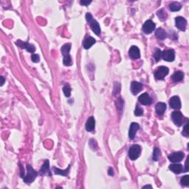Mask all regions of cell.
I'll return each mask as SVG.
<instances>
[{
  "label": "cell",
  "mask_w": 189,
  "mask_h": 189,
  "mask_svg": "<svg viewBox=\"0 0 189 189\" xmlns=\"http://www.w3.org/2000/svg\"><path fill=\"white\" fill-rule=\"evenodd\" d=\"M87 132H92L95 129V120L93 117H90L87 119L86 125H85Z\"/></svg>",
  "instance_id": "e0dca14e"
},
{
  "label": "cell",
  "mask_w": 189,
  "mask_h": 189,
  "mask_svg": "<svg viewBox=\"0 0 189 189\" xmlns=\"http://www.w3.org/2000/svg\"><path fill=\"white\" fill-rule=\"evenodd\" d=\"M63 63L65 66H70L72 64V59H71L70 56H64V59H63Z\"/></svg>",
  "instance_id": "f546056e"
},
{
  "label": "cell",
  "mask_w": 189,
  "mask_h": 189,
  "mask_svg": "<svg viewBox=\"0 0 189 189\" xmlns=\"http://www.w3.org/2000/svg\"><path fill=\"white\" fill-rule=\"evenodd\" d=\"M169 69L168 67H164V66H161V67H158L157 70L155 71L154 77L157 80H163L164 78L169 74Z\"/></svg>",
  "instance_id": "277c9868"
},
{
  "label": "cell",
  "mask_w": 189,
  "mask_h": 189,
  "mask_svg": "<svg viewBox=\"0 0 189 189\" xmlns=\"http://www.w3.org/2000/svg\"><path fill=\"white\" fill-rule=\"evenodd\" d=\"M155 35L157 38L160 40H163L167 37V33L162 28H158L157 30H156L155 31Z\"/></svg>",
  "instance_id": "7402d4cb"
},
{
  "label": "cell",
  "mask_w": 189,
  "mask_h": 189,
  "mask_svg": "<svg viewBox=\"0 0 189 189\" xmlns=\"http://www.w3.org/2000/svg\"><path fill=\"white\" fill-rule=\"evenodd\" d=\"M155 110L158 115H162L164 114L165 111L166 110V104L165 103L159 102L155 106Z\"/></svg>",
  "instance_id": "ac0fdd59"
},
{
  "label": "cell",
  "mask_w": 189,
  "mask_h": 189,
  "mask_svg": "<svg viewBox=\"0 0 189 189\" xmlns=\"http://www.w3.org/2000/svg\"><path fill=\"white\" fill-rule=\"evenodd\" d=\"M184 74L183 72H181V71H177V72H174L172 76V79L173 81L174 82H179L183 79Z\"/></svg>",
  "instance_id": "44dd1931"
},
{
  "label": "cell",
  "mask_w": 189,
  "mask_h": 189,
  "mask_svg": "<svg viewBox=\"0 0 189 189\" xmlns=\"http://www.w3.org/2000/svg\"><path fill=\"white\" fill-rule=\"evenodd\" d=\"M138 101L139 102L143 105H150L152 103V99L150 97V95L146 93L140 95L138 98Z\"/></svg>",
  "instance_id": "8fae6325"
},
{
  "label": "cell",
  "mask_w": 189,
  "mask_h": 189,
  "mask_svg": "<svg viewBox=\"0 0 189 189\" xmlns=\"http://www.w3.org/2000/svg\"><path fill=\"white\" fill-rule=\"evenodd\" d=\"M143 90V84L137 81H133L131 84V91L132 94L137 95Z\"/></svg>",
  "instance_id": "9a60e30c"
},
{
  "label": "cell",
  "mask_w": 189,
  "mask_h": 189,
  "mask_svg": "<svg viewBox=\"0 0 189 189\" xmlns=\"http://www.w3.org/2000/svg\"><path fill=\"white\" fill-rule=\"evenodd\" d=\"M155 27H156V25H155V24L152 22V21L148 20L144 23L142 30H143V31L145 33L149 34V33H152V32L155 30Z\"/></svg>",
  "instance_id": "ba28073f"
},
{
  "label": "cell",
  "mask_w": 189,
  "mask_h": 189,
  "mask_svg": "<svg viewBox=\"0 0 189 189\" xmlns=\"http://www.w3.org/2000/svg\"><path fill=\"white\" fill-rule=\"evenodd\" d=\"M182 8L181 5L179 2H172L170 5H169V9L171 11H173V12H175V11H180Z\"/></svg>",
  "instance_id": "d4e9b609"
},
{
  "label": "cell",
  "mask_w": 189,
  "mask_h": 189,
  "mask_svg": "<svg viewBox=\"0 0 189 189\" xmlns=\"http://www.w3.org/2000/svg\"><path fill=\"white\" fill-rule=\"evenodd\" d=\"M189 134V128H188V123H186L185 127H183V131H182V135H185V137H188Z\"/></svg>",
  "instance_id": "d6a6232c"
},
{
  "label": "cell",
  "mask_w": 189,
  "mask_h": 189,
  "mask_svg": "<svg viewBox=\"0 0 189 189\" xmlns=\"http://www.w3.org/2000/svg\"><path fill=\"white\" fill-rule=\"evenodd\" d=\"M172 118L173 122L174 123L177 127H181L184 121V117L182 115V112H180V111H174L172 112Z\"/></svg>",
  "instance_id": "5b68a950"
},
{
  "label": "cell",
  "mask_w": 189,
  "mask_h": 189,
  "mask_svg": "<svg viewBox=\"0 0 189 189\" xmlns=\"http://www.w3.org/2000/svg\"><path fill=\"white\" fill-rule=\"evenodd\" d=\"M91 2H92L91 1H81L80 2L81 5H84V6L89 5H90Z\"/></svg>",
  "instance_id": "e575fe53"
},
{
  "label": "cell",
  "mask_w": 189,
  "mask_h": 189,
  "mask_svg": "<svg viewBox=\"0 0 189 189\" xmlns=\"http://www.w3.org/2000/svg\"><path fill=\"white\" fill-rule=\"evenodd\" d=\"M169 169L174 174H180L183 172V167L181 164H172L169 166Z\"/></svg>",
  "instance_id": "ffe728a7"
},
{
  "label": "cell",
  "mask_w": 189,
  "mask_h": 189,
  "mask_svg": "<svg viewBox=\"0 0 189 189\" xmlns=\"http://www.w3.org/2000/svg\"><path fill=\"white\" fill-rule=\"evenodd\" d=\"M86 19L87 22L90 24L92 30H93L96 35H100V33H101V27H100L98 22L93 19L92 14H90V13H87L86 14Z\"/></svg>",
  "instance_id": "6da1fadb"
},
{
  "label": "cell",
  "mask_w": 189,
  "mask_h": 189,
  "mask_svg": "<svg viewBox=\"0 0 189 189\" xmlns=\"http://www.w3.org/2000/svg\"><path fill=\"white\" fill-rule=\"evenodd\" d=\"M0 79H1V86H2L3 84H4V83H5V79H4V78H3L2 76H1L0 77Z\"/></svg>",
  "instance_id": "74e56055"
},
{
  "label": "cell",
  "mask_w": 189,
  "mask_h": 189,
  "mask_svg": "<svg viewBox=\"0 0 189 189\" xmlns=\"http://www.w3.org/2000/svg\"><path fill=\"white\" fill-rule=\"evenodd\" d=\"M129 55L132 59H138L140 57V52L137 46H132L129 50Z\"/></svg>",
  "instance_id": "7c38bea8"
},
{
  "label": "cell",
  "mask_w": 189,
  "mask_h": 189,
  "mask_svg": "<svg viewBox=\"0 0 189 189\" xmlns=\"http://www.w3.org/2000/svg\"><path fill=\"white\" fill-rule=\"evenodd\" d=\"M108 174H109V175H110V176L114 175V172H113V169H112V168H109V172H108Z\"/></svg>",
  "instance_id": "8d00e7d4"
},
{
  "label": "cell",
  "mask_w": 189,
  "mask_h": 189,
  "mask_svg": "<svg viewBox=\"0 0 189 189\" xmlns=\"http://www.w3.org/2000/svg\"><path fill=\"white\" fill-rule=\"evenodd\" d=\"M16 44H17V46H19V47L22 48V49H26L29 53H33L35 50L34 45L31 44L30 43L24 42V41H21V40H17V42H16Z\"/></svg>",
  "instance_id": "8992f818"
},
{
  "label": "cell",
  "mask_w": 189,
  "mask_h": 189,
  "mask_svg": "<svg viewBox=\"0 0 189 189\" xmlns=\"http://www.w3.org/2000/svg\"><path fill=\"white\" fill-rule=\"evenodd\" d=\"M71 49V44H66L63 45L61 47V53H62L63 56H69V51Z\"/></svg>",
  "instance_id": "cb8c5ba5"
},
{
  "label": "cell",
  "mask_w": 189,
  "mask_h": 189,
  "mask_svg": "<svg viewBox=\"0 0 189 189\" xmlns=\"http://www.w3.org/2000/svg\"><path fill=\"white\" fill-rule=\"evenodd\" d=\"M95 42L96 41L94 38H93L92 36H87L83 41V46L85 49H90L94 44H95Z\"/></svg>",
  "instance_id": "2e32d148"
},
{
  "label": "cell",
  "mask_w": 189,
  "mask_h": 189,
  "mask_svg": "<svg viewBox=\"0 0 189 189\" xmlns=\"http://www.w3.org/2000/svg\"><path fill=\"white\" fill-rule=\"evenodd\" d=\"M160 156V151L158 148H154V151H153V160L155 161H157L159 159Z\"/></svg>",
  "instance_id": "83f0119b"
},
{
  "label": "cell",
  "mask_w": 189,
  "mask_h": 189,
  "mask_svg": "<svg viewBox=\"0 0 189 189\" xmlns=\"http://www.w3.org/2000/svg\"><path fill=\"white\" fill-rule=\"evenodd\" d=\"M40 174L41 175H44V174L51 175L50 172V162L48 160H46L44 163L43 166H41V169H40Z\"/></svg>",
  "instance_id": "d6986e66"
},
{
  "label": "cell",
  "mask_w": 189,
  "mask_h": 189,
  "mask_svg": "<svg viewBox=\"0 0 189 189\" xmlns=\"http://www.w3.org/2000/svg\"><path fill=\"white\" fill-rule=\"evenodd\" d=\"M63 92H64V95H65L66 97H69L71 93V88L68 86V85H66V86L63 87Z\"/></svg>",
  "instance_id": "4dcf8cb0"
},
{
  "label": "cell",
  "mask_w": 189,
  "mask_h": 189,
  "mask_svg": "<svg viewBox=\"0 0 189 189\" xmlns=\"http://www.w3.org/2000/svg\"><path fill=\"white\" fill-rule=\"evenodd\" d=\"M188 159L189 157H187L186 161H185V172H187L188 171Z\"/></svg>",
  "instance_id": "d590c367"
},
{
  "label": "cell",
  "mask_w": 189,
  "mask_h": 189,
  "mask_svg": "<svg viewBox=\"0 0 189 189\" xmlns=\"http://www.w3.org/2000/svg\"><path fill=\"white\" fill-rule=\"evenodd\" d=\"M69 169H70V166H69L68 168H67V169H65V170H61V169H57V168L56 167H53V170L56 174H60L61 176H67V174H68L69 173Z\"/></svg>",
  "instance_id": "603a6c76"
},
{
  "label": "cell",
  "mask_w": 189,
  "mask_h": 189,
  "mask_svg": "<svg viewBox=\"0 0 189 189\" xmlns=\"http://www.w3.org/2000/svg\"><path fill=\"white\" fill-rule=\"evenodd\" d=\"M37 176L38 173L33 169V167L30 165H27V174L24 177V182L27 184L31 183L35 180Z\"/></svg>",
  "instance_id": "7a4b0ae2"
},
{
  "label": "cell",
  "mask_w": 189,
  "mask_h": 189,
  "mask_svg": "<svg viewBox=\"0 0 189 189\" xmlns=\"http://www.w3.org/2000/svg\"><path fill=\"white\" fill-rule=\"evenodd\" d=\"M152 188V187H151V185H145V186H143V188Z\"/></svg>",
  "instance_id": "f35d334b"
},
{
  "label": "cell",
  "mask_w": 189,
  "mask_h": 189,
  "mask_svg": "<svg viewBox=\"0 0 189 189\" xmlns=\"http://www.w3.org/2000/svg\"><path fill=\"white\" fill-rule=\"evenodd\" d=\"M139 128H140V126H139L138 123H132L129 131V137L131 140L135 138V135H136Z\"/></svg>",
  "instance_id": "5bb4252c"
},
{
  "label": "cell",
  "mask_w": 189,
  "mask_h": 189,
  "mask_svg": "<svg viewBox=\"0 0 189 189\" xmlns=\"http://www.w3.org/2000/svg\"><path fill=\"white\" fill-rule=\"evenodd\" d=\"M157 16L158 17H159V19H160V20L162 21H165L166 19H167V14H166V11H164V9H161L159 11L157 12Z\"/></svg>",
  "instance_id": "484cf974"
},
{
  "label": "cell",
  "mask_w": 189,
  "mask_h": 189,
  "mask_svg": "<svg viewBox=\"0 0 189 189\" xmlns=\"http://www.w3.org/2000/svg\"><path fill=\"white\" fill-rule=\"evenodd\" d=\"M171 107L174 109H180L181 108V101L178 96H173L169 101Z\"/></svg>",
  "instance_id": "4fadbf2b"
},
{
  "label": "cell",
  "mask_w": 189,
  "mask_h": 189,
  "mask_svg": "<svg viewBox=\"0 0 189 189\" xmlns=\"http://www.w3.org/2000/svg\"><path fill=\"white\" fill-rule=\"evenodd\" d=\"M154 58L155 61H156L157 62H158V61L160 60L161 58H162V51L160 49H157L155 53H154Z\"/></svg>",
  "instance_id": "4316f807"
},
{
  "label": "cell",
  "mask_w": 189,
  "mask_h": 189,
  "mask_svg": "<svg viewBox=\"0 0 189 189\" xmlns=\"http://www.w3.org/2000/svg\"><path fill=\"white\" fill-rule=\"evenodd\" d=\"M180 183L182 185L184 186H187L189 185V176L185 175L184 177H182L180 180Z\"/></svg>",
  "instance_id": "f1b7e54d"
},
{
  "label": "cell",
  "mask_w": 189,
  "mask_h": 189,
  "mask_svg": "<svg viewBox=\"0 0 189 189\" xmlns=\"http://www.w3.org/2000/svg\"><path fill=\"white\" fill-rule=\"evenodd\" d=\"M184 157V154L182 151H177L171 154L169 156V160L172 163H178L180 162Z\"/></svg>",
  "instance_id": "30bf717a"
},
{
  "label": "cell",
  "mask_w": 189,
  "mask_h": 189,
  "mask_svg": "<svg viewBox=\"0 0 189 189\" xmlns=\"http://www.w3.org/2000/svg\"><path fill=\"white\" fill-rule=\"evenodd\" d=\"M162 58L166 61H169V62L173 61L174 60V59H175V53H174V50L171 49L162 52Z\"/></svg>",
  "instance_id": "9c48e42d"
},
{
  "label": "cell",
  "mask_w": 189,
  "mask_h": 189,
  "mask_svg": "<svg viewBox=\"0 0 189 189\" xmlns=\"http://www.w3.org/2000/svg\"><path fill=\"white\" fill-rule=\"evenodd\" d=\"M175 24L176 27L179 29V30H182V31H185V28L187 26V21L185 18L182 17H177L175 18Z\"/></svg>",
  "instance_id": "52a82bcc"
},
{
  "label": "cell",
  "mask_w": 189,
  "mask_h": 189,
  "mask_svg": "<svg viewBox=\"0 0 189 189\" xmlns=\"http://www.w3.org/2000/svg\"><path fill=\"white\" fill-rule=\"evenodd\" d=\"M31 59L34 63H38V62H39V61H40V57L38 54H35V53H33V54H32V56H31Z\"/></svg>",
  "instance_id": "836d02e7"
},
{
  "label": "cell",
  "mask_w": 189,
  "mask_h": 189,
  "mask_svg": "<svg viewBox=\"0 0 189 189\" xmlns=\"http://www.w3.org/2000/svg\"><path fill=\"white\" fill-rule=\"evenodd\" d=\"M140 152H141V147L137 144L133 145L129 149V157L132 160H135L140 157Z\"/></svg>",
  "instance_id": "3957f363"
},
{
  "label": "cell",
  "mask_w": 189,
  "mask_h": 189,
  "mask_svg": "<svg viewBox=\"0 0 189 189\" xmlns=\"http://www.w3.org/2000/svg\"><path fill=\"white\" fill-rule=\"evenodd\" d=\"M143 110L142 108H140V106L137 105L136 108H135V115L136 116H141L143 115Z\"/></svg>",
  "instance_id": "1f68e13d"
}]
</instances>
